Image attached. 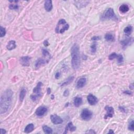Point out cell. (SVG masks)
I'll list each match as a JSON object with an SVG mask.
<instances>
[{"instance_id":"cell-44","label":"cell","mask_w":134,"mask_h":134,"mask_svg":"<svg viewBox=\"0 0 134 134\" xmlns=\"http://www.w3.org/2000/svg\"><path fill=\"white\" fill-rule=\"evenodd\" d=\"M114 131L112 130V129H110L109 131V134H114Z\"/></svg>"},{"instance_id":"cell-45","label":"cell","mask_w":134,"mask_h":134,"mask_svg":"<svg viewBox=\"0 0 134 134\" xmlns=\"http://www.w3.org/2000/svg\"><path fill=\"white\" fill-rule=\"evenodd\" d=\"M51 99L53 100L54 98V95H51Z\"/></svg>"},{"instance_id":"cell-36","label":"cell","mask_w":134,"mask_h":134,"mask_svg":"<svg viewBox=\"0 0 134 134\" xmlns=\"http://www.w3.org/2000/svg\"><path fill=\"white\" fill-rule=\"evenodd\" d=\"M69 90H65V92H64V93H63V95H64L65 96V97H67V96H69Z\"/></svg>"},{"instance_id":"cell-30","label":"cell","mask_w":134,"mask_h":134,"mask_svg":"<svg viewBox=\"0 0 134 134\" xmlns=\"http://www.w3.org/2000/svg\"><path fill=\"white\" fill-rule=\"evenodd\" d=\"M128 128L129 130L134 131V120H132L129 123L128 125Z\"/></svg>"},{"instance_id":"cell-20","label":"cell","mask_w":134,"mask_h":134,"mask_svg":"<svg viewBox=\"0 0 134 134\" xmlns=\"http://www.w3.org/2000/svg\"><path fill=\"white\" fill-rule=\"evenodd\" d=\"M129 10V7L128 5L127 4H122L120 6V7L119 8L120 11L122 13H126Z\"/></svg>"},{"instance_id":"cell-1","label":"cell","mask_w":134,"mask_h":134,"mask_svg":"<svg viewBox=\"0 0 134 134\" xmlns=\"http://www.w3.org/2000/svg\"><path fill=\"white\" fill-rule=\"evenodd\" d=\"M13 92L8 89L3 92L0 100V113L3 114L8 111L12 104Z\"/></svg>"},{"instance_id":"cell-42","label":"cell","mask_w":134,"mask_h":134,"mask_svg":"<svg viewBox=\"0 0 134 134\" xmlns=\"http://www.w3.org/2000/svg\"><path fill=\"white\" fill-rule=\"evenodd\" d=\"M50 93H51V89H50V88H48L47 89V93L48 94H50Z\"/></svg>"},{"instance_id":"cell-19","label":"cell","mask_w":134,"mask_h":134,"mask_svg":"<svg viewBox=\"0 0 134 134\" xmlns=\"http://www.w3.org/2000/svg\"><path fill=\"white\" fill-rule=\"evenodd\" d=\"M16 47V42H15V40L10 41L7 43V46H6V48H7V49L8 50H12L13 49H14Z\"/></svg>"},{"instance_id":"cell-11","label":"cell","mask_w":134,"mask_h":134,"mask_svg":"<svg viewBox=\"0 0 134 134\" xmlns=\"http://www.w3.org/2000/svg\"><path fill=\"white\" fill-rule=\"evenodd\" d=\"M21 64L24 67H28L30 65V57L28 56L22 57L20 58Z\"/></svg>"},{"instance_id":"cell-12","label":"cell","mask_w":134,"mask_h":134,"mask_svg":"<svg viewBox=\"0 0 134 134\" xmlns=\"http://www.w3.org/2000/svg\"><path fill=\"white\" fill-rule=\"evenodd\" d=\"M87 100L89 103L91 105H95L97 104L98 102V99L97 98L91 94H90L87 96Z\"/></svg>"},{"instance_id":"cell-4","label":"cell","mask_w":134,"mask_h":134,"mask_svg":"<svg viewBox=\"0 0 134 134\" xmlns=\"http://www.w3.org/2000/svg\"><path fill=\"white\" fill-rule=\"evenodd\" d=\"M69 28V24H67L65 19H61L59 21L56 28V32L58 34H62L68 30Z\"/></svg>"},{"instance_id":"cell-27","label":"cell","mask_w":134,"mask_h":134,"mask_svg":"<svg viewBox=\"0 0 134 134\" xmlns=\"http://www.w3.org/2000/svg\"><path fill=\"white\" fill-rule=\"evenodd\" d=\"M96 49H97V44H96V43H94L91 46V51L92 53H95V52L96 51Z\"/></svg>"},{"instance_id":"cell-38","label":"cell","mask_w":134,"mask_h":134,"mask_svg":"<svg viewBox=\"0 0 134 134\" xmlns=\"http://www.w3.org/2000/svg\"><path fill=\"white\" fill-rule=\"evenodd\" d=\"M60 74H60V72H57V73H56V74H55V78H56V79H59V78H60Z\"/></svg>"},{"instance_id":"cell-32","label":"cell","mask_w":134,"mask_h":134,"mask_svg":"<svg viewBox=\"0 0 134 134\" xmlns=\"http://www.w3.org/2000/svg\"><path fill=\"white\" fill-rule=\"evenodd\" d=\"M9 8L11 10H18L19 6L17 4H10L9 5Z\"/></svg>"},{"instance_id":"cell-17","label":"cell","mask_w":134,"mask_h":134,"mask_svg":"<svg viewBox=\"0 0 134 134\" xmlns=\"http://www.w3.org/2000/svg\"><path fill=\"white\" fill-rule=\"evenodd\" d=\"M47 62V61H46L44 59L42 58H39L37 59L36 61V63H35V67H36V69H38L41 65H45Z\"/></svg>"},{"instance_id":"cell-18","label":"cell","mask_w":134,"mask_h":134,"mask_svg":"<svg viewBox=\"0 0 134 134\" xmlns=\"http://www.w3.org/2000/svg\"><path fill=\"white\" fill-rule=\"evenodd\" d=\"M82 98L81 97H79V96H76V97L74 98V106L76 107H79V106H80L82 104Z\"/></svg>"},{"instance_id":"cell-24","label":"cell","mask_w":134,"mask_h":134,"mask_svg":"<svg viewBox=\"0 0 134 134\" xmlns=\"http://www.w3.org/2000/svg\"><path fill=\"white\" fill-rule=\"evenodd\" d=\"M133 32V27L131 26H128L126 27H125L124 29V33L126 34L127 36H129Z\"/></svg>"},{"instance_id":"cell-5","label":"cell","mask_w":134,"mask_h":134,"mask_svg":"<svg viewBox=\"0 0 134 134\" xmlns=\"http://www.w3.org/2000/svg\"><path fill=\"white\" fill-rule=\"evenodd\" d=\"M43 85V83L41 82H39L33 89V93H35V95H30V98L33 101H36L38 98H40L41 96V86Z\"/></svg>"},{"instance_id":"cell-8","label":"cell","mask_w":134,"mask_h":134,"mask_svg":"<svg viewBox=\"0 0 134 134\" xmlns=\"http://www.w3.org/2000/svg\"><path fill=\"white\" fill-rule=\"evenodd\" d=\"M50 120L51 122L54 125L60 124L63 123V120L62 118L56 114H53L50 116Z\"/></svg>"},{"instance_id":"cell-33","label":"cell","mask_w":134,"mask_h":134,"mask_svg":"<svg viewBox=\"0 0 134 134\" xmlns=\"http://www.w3.org/2000/svg\"><path fill=\"white\" fill-rule=\"evenodd\" d=\"M43 54L44 57L50 56L49 52H48V50H46V49H43Z\"/></svg>"},{"instance_id":"cell-13","label":"cell","mask_w":134,"mask_h":134,"mask_svg":"<svg viewBox=\"0 0 134 134\" xmlns=\"http://www.w3.org/2000/svg\"><path fill=\"white\" fill-rule=\"evenodd\" d=\"M74 5H75L76 7L78 9H81L84 7H85L87 4H89V2L88 1H74Z\"/></svg>"},{"instance_id":"cell-3","label":"cell","mask_w":134,"mask_h":134,"mask_svg":"<svg viewBox=\"0 0 134 134\" xmlns=\"http://www.w3.org/2000/svg\"><path fill=\"white\" fill-rule=\"evenodd\" d=\"M101 19L102 21L106 20V19H111L115 22H117L118 21V17L112 8H107L101 16Z\"/></svg>"},{"instance_id":"cell-23","label":"cell","mask_w":134,"mask_h":134,"mask_svg":"<svg viewBox=\"0 0 134 134\" xmlns=\"http://www.w3.org/2000/svg\"><path fill=\"white\" fill-rule=\"evenodd\" d=\"M74 76H70V77L68 78L66 81H65L64 82L62 83V84H61V87H65V86H66L67 85H69V84H70L71 82H73V81L74 80Z\"/></svg>"},{"instance_id":"cell-14","label":"cell","mask_w":134,"mask_h":134,"mask_svg":"<svg viewBox=\"0 0 134 134\" xmlns=\"http://www.w3.org/2000/svg\"><path fill=\"white\" fill-rule=\"evenodd\" d=\"M87 83V79L85 78H81L76 83V88L81 89L84 87Z\"/></svg>"},{"instance_id":"cell-15","label":"cell","mask_w":134,"mask_h":134,"mask_svg":"<svg viewBox=\"0 0 134 134\" xmlns=\"http://www.w3.org/2000/svg\"><path fill=\"white\" fill-rule=\"evenodd\" d=\"M76 127H75L73 125V123L72 122H69L68 124H67L66 127L65 128V132L64 134H66L68 130H70L71 132H73V131H74L76 130Z\"/></svg>"},{"instance_id":"cell-40","label":"cell","mask_w":134,"mask_h":134,"mask_svg":"<svg viewBox=\"0 0 134 134\" xmlns=\"http://www.w3.org/2000/svg\"><path fill=\"white\" fill-rule=\"evenodd\" d=\"M43 45H44V46H46V47H48V46L49 45V42H48L47 40L44 41V42H43Z\"/></svg>"},{"instance_id":"cell-7","label":"cell","mask_w":134,"mask_h":134,"mask_svg":"<svg viewBox=\"0 0 134 134\" xmlns=\"http://www.w3.org/2000/svg\"><path fill=\"white\" fill-rule=\"evenodd\" d=\"M48 112V109L46 106H41L37 109L35 114L38 117H42L45 115Z\"/></svg>"},{"instance_id":"cell-34","label":"cell","mask_w":134,"mask_h":134,"mask_svg":"<svg viewBox=\"0 0 134 134\" xmlns=\"http://www.w3.org/2000/svg\"><path fill=\"white\" fill-rule=\"evenodd\" d=\"M118 109H119V110L122 112L123 113H126V109L123 106H119L118 107Z\"/></svg>"},{"instance_id":"cell-2","label":"cell","mask_w":134,"mask_h":134,"mask_svg":"<svg viewBox=\"0 0 134 134\" xmlns=\"http://www.w3.org/2000/svg\"><path fill=\"white\" fill-rule=\"evenodd\" d=\"M71 56L72 68L74 70H77L80 65V48L77 43H74L71 47Z\"/></svg>"},{"instance_id":"cell-9","label":"cell","mask_w":134,"mask_h":134,"mask_svg":"<svg viewBox=\"0 0 134 134\" xmlns=\"http://www.w3.org/2000/svg\"><path fill=\"white\" fill-rule=\"evenodd\" d=\"M134 41L133 38L132 37H127V38H125L123 40L120 41V43L123 46V48H125L128 46L131 45Z\"/></svg>"},{"instance_id":"cell-10","label":"cell","mask_w":134,"mask_h":134,"mask_svg":"<svg viewBox=\"0 0 134 134\" xmlns=\"http://www.w3.org/2000/svg\"><path fill=\"white\" fill-rule=\"evenodd\" d=\"M106 111V114L104 116V119H107L109 118H112L114 114V110L113 107L109 106H106L105 107Z\"/></svg>"},{"instance_id":"cell-21","label":"cell","mask_w":134,"mask_h":134,"mask_svg":"<svg viewBox=\"0 0 134 134\" xmlns=\"http://www.w3.org/2000/svg\"><path fill=\"white\" fill-rule=\"evenodd\" d=\"M34 129V125L33 124H29L27 125L25 128V130H24V132L25 133H30L32 131H33Z\"/></svg>"},{"instance_id":"cell-6","label":"cell","mask_w":134,"mask_h":134,"mask_svg":"<svg viewBox=\"0 0 134 134\" xmlns=\"http://www.w3.org/2000/svg\"><path fill=\"white\" fill-rule=\"evenodd\" d=\"M93 115L92 112L90 111L89 109H83L81 113V117L83 120L88 121V120L91 119Z\"/></svg>"},{"instance_id":"cell-29","label":"cell","mask_w":134,"mask_h":134,"mask_svg":"<svg viewBox=\"0 0 134 134\" xmlns=\"http://www.w3.org/2000/svg\"><path fill=\"white\" fill-rule=\"evenodd\" d=\"M6 34V30L5 29L4 27L1 26V28H0V37H3L5 36Z\"/></svg>"},{"instance_id":"cell-31","label":"cell","mask_w":134,"mask_h":134,"mask_svg":"<svg viewBox=\"0 0 134 134\" xmlns=\"http://www.w3.org/2000/svg\"><path fill=\"white\" fill-rule=\"evenodd\" d=\"M117 54H116L115 52H113V53H112L111 54H109V59L110 60H113L114 59L116 58L117 57Z\"/></svg>"},{"instance_id":"cell-22","label":"cell","mask_w":134,"mask_h":134,"mask_svg":"<svg viewBox=\"0 0 134 134\" xmlns=\"http://www.w3.org/2000/svg\"><path fill=\"white\" fill-rule=\"evenodd\" d=\"M26 90L24 88H23L21 90L19 96V99L21 102H22L23 101L24 98H25V96H26Z\"/></svg>"},{"instance_id":"cell-25","label":"cell","mask_w":134,"mask_h":134,"mask_svg":"<svg viewBox=\"0 0 134 134\" xmlns=\"http://www.w3.org/2000/svg\"><path fill=\"white\" fill-rule=\"evenodd\" d=\"M105 39L107 41H111V42H113V41H115V38L113 35L111 33H107L105 36Z\"/></svg>"},{"instance_id":"cell-28","label":"cell","mask_w":134,"mask_h":134,"mask_svg":"<svg viewBox=\"0 0 134 134\" xmlns=\"http://www.w3.org/2000/svg\"><path fill=\"white\" fill-rule=\"evenodd\" d=\"M116 58H117V62L118 63H122L123 62V61H124V58H123V56L122 54H117Z\"/></svg>"},{"instance_id":"cell-43","label":"cell","mask_w":134,"mask_h":134,"mask_svg":"<svg viewBox=\"0 0 134 134\" xmlns=\"http://www.w3.org/2000/svg\"><path fill=\"white\" fill-rule=\"evenodd\" d=\"M129 88H130L131 89H133L134 86H133V83H131V84H130V85H129Z\"/></svg>"},{"instance_id":"cell-41","label":"cell","mask_w":134,"mask_h":134,"mask_svg":"<svg viewBox=\"0 0 134 134\" xmlns=\"http://www.w3.org/2000/svg\"><path fill=\"white\" fill-rule=\"evenodd\" d=\"M6 133V131L5 130V129L1 128V134H5Z\"/></svg>"},{"instance_id":"cell-37","label":"cell","mask_w":134,"mask_h":134,"mask_svg":"<svg viewBox=\"0 0 134 134\" xmlns=\"http://www.w3.org/2000/svg\"><path fill=\"white\" fill-rule=\"evenodd\" d=\"M87 134H96V133L95 132V131H94V130H92V129H90V130H87V131H86Z\"/></svg>"},{"instance_id":"cell-16","label":"cell","mask_w":134,"mask_h":134,"mask_svg":"<svg viewBox=\"0 0 134 134\" xmlns=\"http://www.w3.org/2000/svg\"><path fill=\"white\" fill-rule=\"evenodd\" d=\"M52 2L50 0H47L45 2V8L47 12H50L52 9Z\"/></svg>"},{"instance_id":"cell-35","label":"cell","mask_w":134,"mask_h":134,"mask_svg":"<svg viewBox=\"0 0 134 134\" xmlns=\"http://www.w3.org/2000/svg\"><path fill=\"white\" fill-rule=\"evenodd\" d=\"M101 39V37L100 36H93L91 38V40L93 41H98Z\"/></svg>"},{"instance_id":"cell-39","label":"cell","mask_w":134,"mask_h":134,"mask_svg":"<svg viewBox=\"0 0 134 134\" xmlns=\"http://www.w3.org/2000/svg\"><path fill=\"white\" fill-rule=\"evenodd\" d=\"M123 93L126 94H128L129 95H132V92H131L129 91H124L123 92Z\"/></svg>"},{"instance_id":"cell-26","label":"cell","mask_w":134,"mask_h":134,"mask_svg":"<svg viewBox=\"0 0 134 134\" xmlns=\"http://www.w3.org/2000/svg\"><path fill=\"white\" fill-rule=\"evenodd\" d=\"M43 131L45 134H52V129L50 127H48L47 125H43Z\"/></svg>"}]
</instances>
